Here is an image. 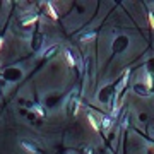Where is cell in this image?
<instances>
[{
    "label": "cell",
    "instance_id": "1",
    "mask_svg": "<svg viewBox=\"0 0 154 154\" xmlns=\"http://www.w3.org/2000/svg\"><path fill=\"white\" fill-rule=\"evenodd\" d=\"M21 77V72L17 69H9L7 72H5V79H9V80H16V79H19Z\"/></svg>",
    "mask_w": 154,
    "mask_h": 154
},
{
    "label": "cell",
    "instance_id": "6",
    "mask_svg": "<svg viewBox=\"0 0 154 154\" xmlns=\"http://www.w3.org/2000/svg\"><path fill=\"white\" fill-rule=\"evenodd\" d=\"M65 57H67V60H69V65H74V60H72V57H70L69 52H65Z\"/></svg>",
    "mask_w": 154,
    "mask_h": 154
},
{
    "label": "cell",
    "instance_id": "3",
    "mask_svg": "<svg viewBox=\"0 0 154 154\" xmlns=\"http://www.w3.org/2000/svg\"><path fill=\"white\" fill-rule=\"evenodd\" d=\"M36 21V14H33V16H28V17H22V24H31V22H34Z\"/></svg>",
    "mask_w": 154,
    "mask_h": 154
},
{
    "label": "cell",
    "instance_id": "2",
    "mask_svg": "<svg viewBox=\"0 0 154 154\" xmlns=\"http://www.w3.org/2000/svg\"><path fill=\"white\" fill-rule=\"evenodd\" d=\"M22 147H24L26 151H29V153H39L38 146L33 144V142H29V140H22Z\"/></svg>",
    "mask_w": 154,
    "mask_h": 154
},
{
    "label": "cell",
    "instance_id": "11",
    "mask_svg": "<svg viewBox=\"0 0 154 154\" xmlns=\"http://www.w3.org/2000/svg\"><path fill=\"white\" fill-rule=\"evenodd\" d=\"M2 45H3V39L0 38V48H2Z\"/></svg>",
    "mask_w": 154,
    "mask_h": 154
},
{
    "label": "cell",
    "instance_id": "9",
    "mask_svg": "<svg viewBox=\"0 0 154 154\" xmlns=\"http://www.w3.org/2000/svg\"><path fill=\"white\" fill-rule=\"evenodd\" d=\"M89 122H91V125H93V127H94L96 130H98V129H99V127H98V123H96V122H94V118H93V116H89Z\"/></svg>",
    "mask_w": 154,
    "mask_h": 154
},
{
    "label": "cell",
    "instance_id": "7",
    "mask_svg": "<svg viewBox=\"0 0 154 154\" xmlns=\"http://www.w3.org/2000/svg\"><path fill=\"white\" fill-rule=\"evenodd\" d=\"M149 22H151V28L154 29V14L153 12H149Z\"/></svg>",
    "mask_w": 154,
    "mask_h": 154
},
{
    "label": "cell",
    "instance_id": "5",
    "mask_svg": "<svg viewBox=\"0 0 154 154\" xmlns=\"http://www.w3.org/2000/svg\"><path fill=\"white\" fill-rule=\"evenodd\" d=\"M55 52H57V46H52V48H50V50L46 52V57H52V55H53Z\"/></svg>",
    "mask_w": 154,
    "mask_h": 154
},
{
    "label": "cell",
    "instance_id": "4",
    "mask_svg": "<svg viewBox=\"0 0 154 154\" xmlns=\"http://www.w3.org/2000/svg\"><path fill=\"white\" fill-rule=\"evenodd\" d=\"M46 9H48V10H46V12H50V16H52V17H53V19H57V14H55V12H53V7H52V3H48V5H46Z\"/></svg>",
    "mask_w": 154,
    "mask_h": 154
},
{
    "label": "cell",
    "instance_id": "8",
    "mask_svg": "<svg viewBox=\"0 0 154 154\" xmlns=\"http://www.w3.org/2000/svg\"><path fill=\"white\" fill-rule=\"evenodd\" d=\"M93 36H94V34H84V36H82V41H91Z\"/></svg>",
    "mask_w": 154,
    "mask_h": 154
},
{
    "label": "cell",
    "instance_id": "10",
    "mask_svg": "<svg viewBox=\"0 0 154 154\" xmlns=\"http://www.w3.org/2000/svg\"><path fill=\"white\" fill-rule=\"evenodd\" d=\"M103 125H104V129H108V127H110V120H108V118H104V123H103Z\"/></svg>",
    "mask_w": 154,
    "mask_h": 154
}]
</instances>
